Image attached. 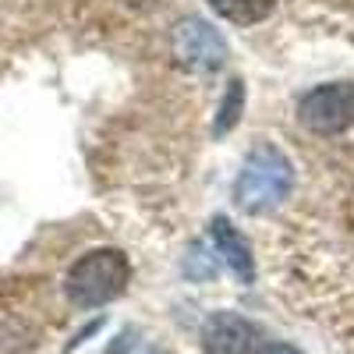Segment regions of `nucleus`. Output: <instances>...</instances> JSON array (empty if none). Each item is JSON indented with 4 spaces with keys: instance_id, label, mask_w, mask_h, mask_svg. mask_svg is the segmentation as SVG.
I'll return each instance as SVG.
<instances>
[{
    "instance_id": "obj_1",
    "label": "nucleus",
    "mask_w": 354,
    "mask_h": 354,
    "mask_svg": "<svg viewBox=\"0 0 354 354\" xmlns=\"http://www.w3.org/2000/svg\"><path fill=\"white\" fill-rule=\"evenodd\" d=\"M290 185H294L290 160L277 149V145L259 142L241 167L234 195H238V205L245 213H266L290 195Z\"/></svg>"
},
{
    "instance_id": "obj_2",
    "label": "nucleus",
    "mask_w": 354,
    "mask_h": 354,
    "mask_svg": "<svg viewBox=\"0 0 354 354\" xmlns=\"http://www.w3.org/2000/svg\"><path fill=\"white\" fill-rule=\"evenodd\" d=\"M128 280H131L128 259L117 248H96V252L82 255L71 266V273L64 280V290L78 308H96V305H106L113 298H121Z\"/></svg>"
},
{
    "instance_id": "obj_3",
    "label": "nucleus",
    "mask_w": 354,
    "mask_h": 354,
    "mask_svg": "<svg viewBox=\"0 0 354 354\" xmlns=\"http://www.w3.org/2000/svg\"><path fill=\"white\" fill-rule=\"evenodd\" d=\"M298 121L312 135H344L354 128V85L351 82H333V85H319L312 93L301 96L298 103Z\"/></svg>"
},
{
    "instance_id": "obj_4",
    "label": "nucleus",
    "mask_w": 354,
    "mask_h": 354,
    "mask_svg": "<svg viewBox=\"0 0 354 354\" xmlns=\"http://www.w3.org/2000/svg\"><path fill=\"white\" fill-rule=\"evenodd\" d=\"M174 57L188 71H213L227 61V46L216 36V28L198 18H188L174 28Z\"/></svg>"
},
{
    "instance_id": "obj_5",
    "label": "nucleus",
    "mask_w": 354,
    "mask_h": 354,
    "mask_svg": "<svg viewBox=\"0 0 354 354\" xmlns=\"http://www.w3.org/2000/svg\"><path fill=\"white\" fill-rule=\"evenodd\" d=\"M202 351L205 354H255L259 330L234 312H216L202 326Z\"/></svg>"
},
{
    "instance_id": "obj_6",
    "label": "nucleus",
    "mask_w": 354,
    "mask_h": 354,
    "mask_svg": "<svg viewBox=\"0 0 354 354\" xmlns=\"http://www.w3.org/2000/svg\"><path fill=\"white\" fill-rule=\"evenodd\" d=\"M209 238H213V245H216V255H223V262L230 266V273L238 277L241 283H252V277H255L252 252H248V245H245L241 234L230 227L227 216H216V220L209 223Z\"/></svg>"
},
{
    "instance_id": "obj_7",
    "label": "nucleus",
    "mask_w": 354,
    "mask_h": 354,
    "mask_svg": "<svg viewBox=\"0 0 354 354\" xmlns=\"http://www.w3.org/2000/svg\"><path fill=\"white\" fill-rule=\"evenodd\" d=\"M209 8L234 25H255L273 15L277 0H209Z\"/></svg>"
},
{
    "instance_id": "obj_8",
    "label": "nucleus",
    "mask_w": 354,
    "mask_h": 354,
    "mask_svg": "<svg viewBox=\"0 0 354 354\" xmlns=\"http://www.w3.org/2000/svg\"><path fill=\"white\" fill-rule=\"evenodd\" d=\"M241 110H245V85L234 78V82L227 85V93H223V103H220V113H216L213 131H216V135H227L234 124H238Z\"/></svg>"
},
{
    "instance_id": "obj_9",
    "label": "nucleus",
    "mask_w": 354,
    "mask_h": 354,
    "mask_svg": "<svg viewBox=\"0 0 354 354\" xmlns=\"http://www.w3.org/2000/svg\"><path fill=\"white\" fill-rule=\"evenodd\" d=\"M262 354H301L298 347H290V344H273V347H266Z\"/></svg>"
}]
</instances>
